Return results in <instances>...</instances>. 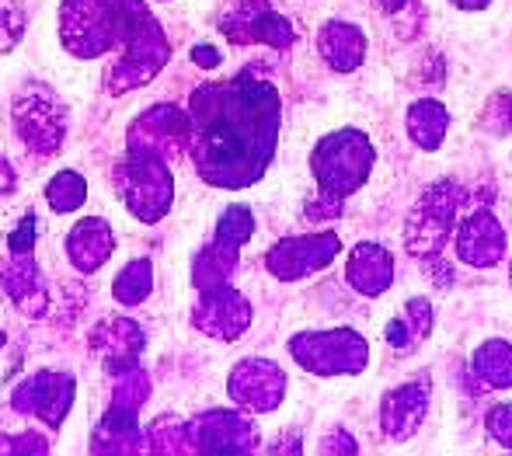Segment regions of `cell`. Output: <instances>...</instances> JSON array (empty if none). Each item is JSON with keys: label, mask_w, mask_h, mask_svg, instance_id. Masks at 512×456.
I'll use <instances>...</instances> for the list:
<instances>
[{"label": "cell", "mask_w": 512, "mask_h": 456, "mask_svg": "<svg viewBox=\"0 0 512 456\" xmlns=\"http://www.w3.org/2000/svg\"><path fill=\"white\" fill-rule=\"evenodd\" d=\"M189 147L216 188H248L265 175L279 140V91L255 70L192 91Z\"/></svg>", "instance_id": "1"}, {"label": "cell", "mask_w": 512, "mask_h": 456, "mask_svg": "<svg viewBox=\"0 0 512 456\" xmlns=\"http://www.w3.org/2000/svg\"><path fill=\"white\" fill-rule=\"evenodd\" d=\"M373 157L377 154H373L370 136L359 129H338L317 143L310 168H314L317 188H321L317 206L324 209V216H338L342 202L366 185L373 171Z\"/></svg>", "instance_id": "2"}, {"label": "cell", "mask_w": 512, "mask_h": 456, "mask_svg": "<svg viewBox=\"0 0 512 456\" xmlns=\"http://www.w3.org/2000/svg\"><path fill=\"white\" fill-rule=\"evenodd\" d=\"M115 7H119V35L126 39V53L108 70L105 81L112 94H126L161 74L171 56V46L143 0H115Z\"/></svg>", "instance_id": "3"}, {"label": "cell", "mask_w": 512, "mask_h": 456, "mask_svg": "<svg viewBox=\"0 0 512 456\" xmlns=\"http://www.w3.org/2000/svg\"><path fill=\"white\" fill-rule=\"evenodd\" d=\"M119 188L122 199H126V209L143 223L164 220L171 209V199H175L168 161L143 147H129L126 161L119 168Z\"/></svg>", "instance_id": "4"}, {"label": "cell", "mask_w": 512, "mask_h": 456, "mask_svg": "<svg viewBox=\"0 0 512 456\" xmlns=\"http://www.w3.org/2000/svg\"><path fill=\"white\" fill-rule=\"evenodd\" d=\"M290 356L317 376H352L370 363V345L352 328L338 331H304L290 338Z\"/></svg>", "instance_id": "5"}, {"label": "cell", "mask_w": 512, "mask_h": 456, "mask_svg": "<svg viewBox=\"0 0 512 456\" xmlns=\"http://www.w3.org/2000/svg\"><path fill=\"white\" fill-rule=\"evenodd\" d=\"M60 39L77 60H95L119 39V7L115 0H63Z\"/></svg>", "instance_id": "6"}, {"label": "cell", "mask_w": 512, "mask_h": 456, "mask_svg": "<svg viewBox=\"0 0 512 456\" xmlns=\"http://www.w3.org/2000/svg\"><path fill=\"white\" fill-rule=\"evenodd\" d=\"M464 206V188H457L453 182H439L422 195V202L415 206L408 220V251L415 258H422L425 265L436 262V255L443 251V244L450 241L453 223L457 213Z\"/></svg>", "instance_id": "7"}, {"label": "cell", "mask_w": 512, "mask_h": 456, "mask_svg": "<svg viewBox=\"0 0 512 456\" xmlns=\"http://www.w3.org/2000/svg\"><path fill=\"white\" fill-rule=\"evenodd\" d=\"M11 119L21 143L39 157L56 154L63 147V140H67V108L46 84H28L14 98Z\"/></svg>", "instance_id": "8"}, {"label": "cell", "mask_w": 512, "mask_h": 456, "mask_svg": "<svg viewBox=\"0 0 512 456\" xmlns=\"http://www.w3.org/2000/svg\"><path fill=\"white\" fill-rule=\"evenodd\" d=\"M220 32L234 46H258V42L272 49L293 46V25L272 11L269 0H227L220 11Z\"/></svg>", "instance_id": "9"}, {"label": "cell", "mask_w": 512, "mask_h": 456, "mask_svg": "<svg viewBox=\"0 0 512 456\" xmlns=\"http://www.w3.org/2000/svg\"><path fill=\"white\" fill-rule=\"evenodd\" d=\"M338 251H342V241H338V234H331V230L304 234V237H286V241H279L276 248L265 255V269L276 275V279L293 282V279H304V275L328 269Z\"/></svg>", "instance_id": "10"}, {"label": "cell", "mask_w": 512, "mask_h": 456, "mask_svg": "<svg viewBox=\"0 0 512 456\" xmlns=\"http://www.w3.org/2000/svg\"><path fill=\"white\" fill-rule=\"evenodd\" d=\"M192 321H196V328L206 331L209 338L237 342L251 324V303L244 300L237 289H230L227 282H220V286L203 289V300L192 310Z\"/></svg>", "instance_id": "11"}, {"label": "cell", "mask_w": 512, "mask_h": 456, "mask_svg": "<svg viewBox=\"0 0 512 456\" xmlns=\"http://www.w3.org/2000/svg\"><path fill=\"white\" fill-rule=\"evenodd\" d=\"M255 443V422L237 411H206L189 425V450L196 453H248Z\"/></svg>", "instance_id": "12"}, {"label": "cell", "mask_w": 512, "mask_h": 456, "mask_svg": "<svg viewBox=\"0 0 512 456\" xmlns=\"http://www.w3.org/2000/svg\"><path fill=\"white\" fill-rule=\"evenodd\" d=\"M11 404L18 411H25V415H39L42 422L60 425L67 418L70 404H74V376L39 369L21 387H14Z\"/></svg>", "instance_id": "13"}, {"label": "cell", "mask_w": 512, "mask_h": 456, "mask_svg": "<svg viewBox=\"0 0 512 456\" xmlns=\"http://www.w3.org/2000/svg\"><path fill=\"white\" fill-rule=\"evenodd\" d=\"M192 136V119L175 105H154L129 126V147H143L161 154L164 161L178 154Z\"/></svg>", "instance_id": "14"}, {"label": "cell", "mask_w": 512, "mask_h": 456, "mask_svg": "<svg viewBox=\"0 0 512 456\" xmlns=\"http://www.w3.org/2000/svg\"><path fill=\"white\" fill-rule=\"evenodd\" d=\"M230 397H234L241 408L248 411H272L279 408L286 394V376L283 369L269 359H244V363L234 366L227 380Z\"/></svg>", "instance_id": "15"}, {"label": "cell", "mask_w": 512, "mask_h": 456, "mask_svg": "<svg viewBox=\"0 0 512 456\" xmlns=\"http://www.w3.org/2000/svg\"><path fill=\"white\" fill-rule=\"evenodd\" d=\"M457 255L460 262L474 269H492L506 255V230L488 209H474L457 230Z\"/></svg>", "instance_id": "16"}, {"label": "cell", "mask_w": 512, "mask_h": 456, "mask_svg": "<svg viewBox=\"0 0 512 456\" xmlns=\"http://www.w3.org/2000/svg\"><path fill=\"white\" fill-rule=\"evenodd\" d=\"M143 328L133 321H126V317H108L95 328V335H91V349L98 352V359L105 363L108 373H126V369L136 366V359H140L143 352Z\"/></svg>", "instance_id": "17"}, {"label": "cell", "mask_w": 512, "mask_h": 456, "mask_svg": "<svg viewBox=\"0 0 512 456\" xmlns=\"http://www.w3.org/2000/svg\"><path fill=\"white\" fill-rule=\"evenodd\" d=\"M425 408H429V383L425 380H415V383H405V387L391 390L384 397V432L394 439V443H405V439L415 436V429L422 425L425 418Z\"/></svg>", "instance_id": "18"}, {"label": "cell", "mask_w": 512, "mask_h": 456, "mask_svg": "<svg viewBox=\"0 0 512 456\" xmlns=\"http://www.w3.org/2000/svg\"><path fill=\"white\" fill-rule=\"evenodd\" d=\"M0 286L18 303L21 314L42 317L49 310V289L42 282L39 269H35L32 255H11V262L0 269Z\"/></svg>", "instance_id": "19"}, {"label": "cell", "mask_w": 512, "mask_h": 456, "mask_svg": "<svg viewBox=\"0 0 512 456\" xmlns=\"http://www.w3.org/2000/svg\"><path fill=\"white\" fill-rule=\"evenodd\" d=\"M112 251H115V234L102 216L81 220L67 237V255L77 272H98L112 258Z\"/></svg>", "instance_id": "20"}, {"label": "cell", "mask_w": 512, "mask_h": 456, "mask_svg": "<svg viewBox=\"0 0 512 456\" xmlns=\"http://www.w3.org/2000/svg\"><path fill=\"white\" fill-rule=\"evenodd\" d=\"M349 282L356 293L363 296H380L387 286L394 282V258L384 244H373V241H363L352 248L349 255Z\"/></svg>", "instance_id": "21"}, {"label": "cell", "mask_w": 512, "mask_h": 456, "mask_svg": "<svg viewBox=\"0 0 512 456\" xmlns=\"http://www.w3.org/2000/svg\"><path fill=\"white\" fill-rule=\"evenodd\" d=\"M317 49H321V60L335 74H352L366 60V35L349 21H331L317 35Z\"/></svg>", "instance_id": "22"}, {"label": "cell", "mask_w": 512, "mask_h": 456, "mask_svg": "<svg viewBox=\"0 0 512 456\" xmlns=\"http://www.w3.org/2000/svg\"><path fill=\"white\" fill-rule=\"evenodd\" d=\"M91 450L95 453H140V450H147V432H140L136 415L108 408L102 425L95 429V443H91Z\"/></svg>", "instance_id": "23"}, {"label": "cell", "mask_w": 512, "mask_h": 456, "mask_svg": "<svg viewBox=\"0 0 512 456\" xmlns=\"http://www.w3.org/2000/svg\"><path fill=\"white\" fill-rule=\"evenodd\" d=\"M446 129H450V112L439 101L425 98L408 108V136L415 140V147L439 150V143L446 140Z\"/></svg>", "instance_id": "24"}, {"label": "cell", "mask_w": 512, "mask_h": 456, "mask_svg": "<svg viewBox=\"0 0 512 456\" xmlns=\"http://www.w3.org/2000/svg\"><path fill=\"white\" fill-rule=\"evenodd\" d=\"M471 373L485 383V390L512 387V345L509 342H485L471 359Z\"/></svg>", "instance_id": "25"}, {"label": "cell", "mask_w": 512, "mask_h": 456, "mask_svg": "<svg viewBox=\"0 0 512 456\" xmlns=\"http://www.w3.org/2000/svg\"><path fill=\"white\" fill-rule=\"evenodd\" d=\"M237 255H241L237 248H227V244H220V241H209L196 255V262H192V282H196L199 289L227 282V275L237 269Z\"/></svg>", "instance_id": "26"}, {"label": "cell", "mask_w": 512, "mask_h": 456, "mask_svg": "<svg viewBox=\"0 0 512 456\" xmlns=\"http://www.w3.org/2000/svg\"><path fill=\"white\" fill-rule=\"evenodd\" d=\"M150 289H154V265H150V258H136V262H129L119 279H115L112 293L119 303L136 307V303L147 300Z\"/></svg>", "instance_id": "27"}, {"label": "cell", "mask_w": 512, "mask_h": 456, "mask_svg": "<svg viewBox=\"0 0 512 456\" xmlns=\"http://www.w3.org/2000/svg\"><path fill=\"white\" fill-rule=\"evenodd\" d=\"M46 199H49V206H53V213H74V209H81L84 199H88V185H84V178L77 175V171H60V175L49 182Z\"/></svg>", "instance_id": "28"}, {"label": "cell", "mask_w": 512, "mask_h": 456, "mask_svg": "<svg viewBox=\"0 0 512 456\" xmlns=\"http://www.w3.org/2000/svg\"><path fill=\"white\" fill-rule=\"evenodd\" d=\"M115 376H119V387H115L112 404H108V408L129 411V415H136V411L143 408V401L150 397L147 373H143L140 366H133V369H126V373H115Z\"/></svg>", "instance_id": "29"}, {"label": "cell", "mask_w": 512, "mask_h": 456, "mask_svg": "<svg viewBox=\"0 0 512 456\" xmlns=\"http://www.w3.org/2000/svg\"><path fill=\"white\" fill-rule=\"evenodd\" d=\"M255 234V213H251L248 206H227L220 216V223H216V237L213 241L227 244V248H237L241 251V244L248 241V237Z\"/></svg>", "instance_id": "30"}, {"label": "cell", "mask_w": 512, "mask_h": 456, "mask_svg": "<svg viewBox=\"0 0 512 456\" xmlns=\"http://www.w3.org/2000/svg\"><path fill=\"white\" fill-rule=\"evenodd\" d=\"M147 450L157 453H182L189 450V425L175 422V418H161L147 429Z\"/></svg>", "instance_id": "31"}, {"label": "cell", "mask_w": 512, "mask_h": 456, "mask_svg": "<svg viewBox=\"0 0 512 456\" xmlns=\"http://www.w3.org/2000/svg\"><path fill=\"white\" fill-rule=\"evenodd\" d=\"M25 35V14L18 7H0V53H11Z\"/></svg>", "instance_id": "32"}, {"label": "cell", "mask_w": 512, "mask_h": 456, "mask_svg": "<svg viewBox=\"0 0 512 456\" xmlns=\"http://www.w3.org/2000/svg\"><path fill=\"white\" fill-rule=\"evenodd\" d=\"M488 436L495 439L499 446L512 450V404H499V408L488 411Z\"/></svg>", "instance_id": "33"}, {"label": "cell", "mask_w": 512, "mask_h": 456, "mask_svg": "<svg viewBox=\"0 0 512 456\" xmlns=\"http://www.w3.org/2000/svg\"><path fill=\"white\" fill-rule=\"evenodd\" d=\"M405 324L411 328V335H415V338H425L432 331V307L425 300H408Z\"/></svg>", "instance_id": "34"}, {"label": "cell", "mask_w": 512, "mask_h": 456, "mask_svg": "<svg viewBox=\"0 0 512 456\" xmlns=\"http://www.w3.org/2000/svg\"><path fill=\"white\" fill-rule=\"evenodd\" d=\"M32 244H35V216L28 213L18 223V230L7 237V248H11V255H32Z\"/></svg>", "instance_id": "35"}, {"label": "cell", "mask_w": 512, "mask_h": 456, "mask_svg": "<svg viewBox=\"0 0 512 456\" xmlns=\"http://www.w3.org/2000/svg\"><path fill=\"white\" fill-rule=\"evenodd\" d=\"M49 446H46V439L42 436H18V439H7V436H0V453H46Z\"/></svg>", "instance_id": "36"}, {"label": "cell", "mask_w": 512, "mask_h": 456, "mask_svg": "<svg viewBox=\"0 0 512 456\" xmlns=\"http://www.w3.org/2000/svg\"><path fill=\"white\" fill-rule=\"evenodd\" d=\"M384 338L394 345V349H408V345L415 342V335H411V328L405 324V317H398V321H391V324H387Z\"/></svg>", "instance_id": "37"}, {"label": "cell", "mask_w": 512, "mask_h": 456, "mask_svg": "<svg viewBox=\"0 0 512 456\" xmlns=\"http://www.w3.org/2000/svg\"><path fill=\"white\" fill-rule=\"evenodd\" d=\"M192 63H196V67H203V70H216L223 63V53H220V49H213V46H196V49H192Z\"/></svg>", "instance_id": "38"}, {"label": "cell", "mask_w": 512, "mask_h": 456, "mask_svg": "<svg viewBox=\"0 0 512 456\" xmlns=\"http://www.w3.org/2000/svg\"><path fill=\"white\" fill-rule=\"evenodd\" d=\"M14 192V171L7 168V161H0V199Z\"/></svg>", "instance_id": "39"}, {"label": "cell", "mask_w": 512, "mask_h": 456, "mask_svg": "<svg viewBox=\"0 0 512 456\" xmlns=\"http://www.w3.org/2000/svg\"><path fill=\"white\" fill-rule=\"evenodd\" d=\"M373 4H377V7H380V11H387V14H398V11H401V7H405V4H408V0H373Z\"/></svg>", "instance_id": "40"}, {"label": "cell", "mask_w": 512, "mask_h": 456, "mask_svg": "<svg viewBox=\"0 0 512 456\" xmlns=\"http://www.w3.org/2000/svg\"><path fill=\"white\" fill-rule=\"evenodd\" d=\"M450 4L464 7V11H481V7H488L492 0H450Z\"/></svg>", "instance_id": "41"}, {"label": "cell", "mask_w": 512, "mask_h": 456, "mask_svg": "<svg viewBox=\"0 0 512 456\" xmlns=\"http://www.w3.org/2000/svg\"><path fill=\"white\" fill-rule=\"evenodd\" d=\"M509 126H512V101H509Z\"/></svg>", "instance_id": "42"}, {"label": "cell", "mask_w": 512, "mask_h": 456, "mask_svg": "<svg viewBox=\"0 0 512 456\" xmlns=\"http://www.w3.org/2000/svg\"><path fill=\"white\" fill-rule=\"evenodd\" d=\"M0 345H4V331H0Z\"/></svg>", "instance_id": "43"}]
</instances>
